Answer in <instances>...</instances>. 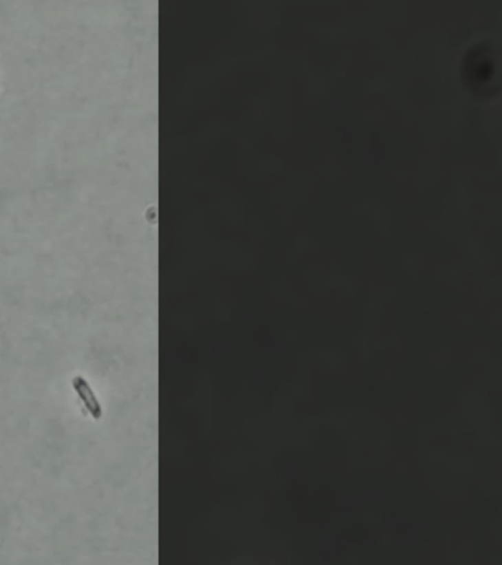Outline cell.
<instances>
[{"label":"cell","mask_w":502,"mask_h":565,"mask_svg":"<svg viewBox=\"0 0 502 565\" xmlns=\"http://www.w3.org/2000/svg\"><path fill=\"white\" fill-rule=\"evenodd\" d=\"M73 387L75 391L77 392L80 400L86 405L87 409L89 410L91 416L96 419L100 418V405L96 396H94L93 390L89 387V383L80 376H77V377L74 378Z\"/></svg>","instance_id":"cell-1"}]
</instances>
